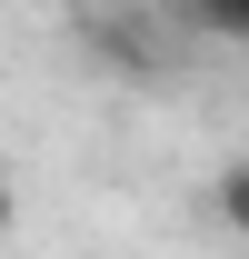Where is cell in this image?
<instances>
[{"label":"cell","mask_w":249,"mask_h":259,"mask_svg":"<svg viewBox=\"0 0 249 259\" xmlns=\"http://www.w3.org/2000/svg\"><path fill=\"white\" fill-rule=\"evenodd\" d=\"M90 40H100V60H110V70H150V30H120V20H90Z\"/></svg>","instance_id":"cell-1"},{"label":"cell","mask_w":249,"mask_h":259,"mask_svg":"<svg viewBox=\"0 0 249 259\" xmlns=\"http://www.w3.org/2000/svg\"><path fill=\"white\" fill-rule=\"evenodd\" d=\"M210 209H219V229H239V239H249V160L210 180Z\"/></svg>","instance_id":"cell-2"},{"label":"cell","mask_w":249,"mask_h":259,"mask_svg":"<svg viewBox=\"0 0 249 259\" xmlns=\"http://www.w3.org/2000/svg\"><path fill=\"white\" fill-rule=\"evenodd\" d=\"M189 20H199V30H229V40H249V0H189Z\"/></svg>","instance_id":"cell-3"},{"label":"cell","mask_w":249,"mask_h":259,"mask_svg":"<svg viewBox=\"0 0 249 259\" xmlns=\"http://www.w3.org/2000/svg\"><path fill=\"white\" fill-rule=\"evenodd\" d=\"M10 220H20V199H10V180H0V229H10Z\"/></svg>","instance_id":"cell-4"}]
</instances>
